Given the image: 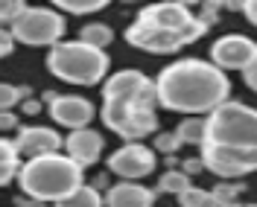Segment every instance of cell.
Here are the masks:
<instances>
[{"instance_id": "cell-1", "label": "cell", "mask_w": 257, "mask_h": 207, "mask_svg": "<svg viewBox=\"0 0 257 207\" xmlns=\"http://www.w3.org/2000/svg\"><path fill=\"white\" fill-rule=\"evenodd\" d=\"M205 172L237 181L257 172V108L228 99L205 117V140L199 146Z\"/></svg>"}, {"instance_id": "cell-2", "label": "cell", "mask_w": 257, "mask_h": 207, "mask_svg": "<svg viewBox=\"0 0 257 207\" xmlns=\"http://www.w3.org/2000/svg\"><path fill=\"white\" fill-rule=\"evenodd\" d=\"M155 94L164 111L208 117L231 99V79L205 59H176L155 76Z\"/></svg>"}, {"instance_id": "cell-3", "label": "cell", "mask_w": 257, "mask_h": 207, "mask_svg": "<svg viewBox=\"0 0 257 207\" xmlns=\"http://www.w3.org/2000/svg\"><path fill=\"white\" fill-rule=\"evenodd\" d=\"M155 79L141 70H117L102 85V123L126 143H144L158 134Z\"/></svg>"}, {"instance_id": "cell-4", "label": "cell", "mask_w": 257, "mask_h": 207, "mask_svg": "<svg viewBox=\"0 0 257 207\" xmlns=\"http://www.w3.org/2000/svg\"><path fill=\"white\" fill-rule=\"evenodd\" d=\"M205 32L208 24L193 6L167 0V3H149L132 18V24L126 27V41L128 47L152 56H170L184 50L187 44H196Z\"/></svg>"}, {"instance_id": "cell-5", "label": "cell", "mask_w": 257, "mask_h": 207, "mask_svg": "<svg viewBox=\"0 0 257 207\" xmlns=\"http://www.w3.org/2000/svg\"><path fill=\"white\" fill-rule=\"evenodd\" d=\"M15 181L21 187V195H30L44 204H59L62 198H67L73 190H79L85 184V175H82L79 163H73L67 155L50 152V155L21 160Z\"/></svg>"}, {"instance_id": "cell-6", "label": "cell", "mask_w": 257, "mask_h": 207, "mask_svg": "<svg viewBox=\"0 0 257 207\" xmlns=\"http://www.w3.org/2000/svg\"><path fill=\"white\" fill-rule=\"evenodd\" d=\"M108 53L85 41H59L47 50V70L67 85H96L108 73Z\"/></svg>"}, {"instance_id": "cell-7", "label": "cell", "mask_w": 257, "mask_h": 207, "mask_svg": "<svg viewBox=\"0 0 257 207\" xmlns=\"http://www.w3.org/2000/svg\"><path fill=\"white\" fill-rule=\"evenodd\" d=\"M64 30L67 21L56 6H24L9 24L15 44H27V47H56Z\"/></svg>"}, {"instance_id": "cell-8", "label": "cell", "mask_w": 257, "mask_h": 207, "mask_svg": "<svg viewBox=\"0 0 257 207\" xmlns=\"http://www.w3.org/2000/svg\"><path fill=\"white\" fill-rule=\"evenodd\" d=\"M155 149L146 143H123L108 155V172L123 181H141L155 172Z\"/></svg>"}, {"instance_id": "cell-9", "label": "cell", "mask_w": 257, "mask_h": 207, "mask_svg": "<svg viewBox=\"0 0 257 207\" xmlns=\"http://www.w3.org/2000/svg\"><path fill=\"white\" fill-rule=\"evenodd\" d=\"M257 44L242 35V32H228V35H219L213 44H210V64H216L219 70H245L248 62L254 59Z\"/></svg>"}, {"instance_id": "cell-10", "label": "cell", "mask_w": 257, "mask_h": 207, "mask_svg": "<svg viewBox=\"0 0 257 207\" xmlns=\"http://www.w3.org/2000/svg\"><path fill=\"white\" fill-rule=\"evenodd\" d=\"M94 102L85 99L79 94H56V99L50 102V117L59 126L79 131V128H91L94 123Z\"/></svg>"}, {"instance_id": "cell-11", "label": "cell", "mask_w": 257, "mask_h": 207, "mask_svg": "<svg viewBox=\"0 0 257 207\" xmlns=\"http://www.w3.org/2000/svg\"><path fill=\"white\" fill-rule=\"evenodd\" d=\"M12 146H15V152L21 160L24 158L30 160V158H38V155L59 152L64 146V137L50 126H24V128H18Z\"/></svg>"}, {"instance_id": "cell-12", "label": "cell", "mask_w": 257, "mask_h": 207, "mask_svg": "<svg viewBox=\"0 0 257 207\" xmlns=\"http://www.w3.org/2000/svg\"><path fill=\"white\" fill-rule=\"evenodd\" d=\"M102 149H105V137L96 128H79V131H70L64 137V155L73 163H79L82 169L94 166L102 155Z\"/></svg>"}, {"instance_id": "cell-13", "label": "cell", "mask_w": 257, "mask_h": 207, "mask_svg": "<svg viewBox=\"0 0 257 207\" xmlns=\"http://www.w3.org/2000/svg\"><path fill=\"white\" fill-rule=\"evenodd\" d=\"M105 207H152L155 204V190H149L138 181H120L105 190L102 195Z\"/></svg>"}, {"instance_id": "cell-14", "label": "cell", "mask_w": 257, "mask_h": 207, "mask_svg": "<svg viewBox=\"0 0 257 207\" xmlns=\"http://www.w3.org/2000/svg\"><path fill=\"white\" fill-rule=\"evenodd\" d=\"M18 169H21V158H18L12 140L0 137V187H6L9 181H15Z\"/></svg>"}, {"instance_id": "cell-15", "label": "cell", "mask_w": 257, "mask_h": 207, "mask_svg": "<svg viewBox=\"0 0 257 207\" xmlns=\"http://www.w3.org/2000/svg\"><path fill=\"white\" fill-rule=\"evenodd\" d=\"M79 41L91 44V47L105 50L114 41V30L108 27V24H102V21H91V24H85V27L79 30Z\"/></svg>"}, {"instance_id": "cell-16", "label": "cell", "mask_w": 257, "mask_h": 207, "mask_svg": "<svg viewBox=\"0 0 257 207\" xmlns=\"http://www.w3.org/2000/svg\"><path fill=\"white\" fill-rule=\"evenodd\" d=\"M242 192H245L242 181H219L210 190V198H213V207H240L237 198H240Z\"/></svg>"}, {"instance_id": "cell-17", "label": "cell", "mask_w": 257, "mask_h": 207, "mask_svg": "<svg viewBox=\"0 0 257 207\" xmlns=\"http://www.w3.org/2000/svg\"><path fill=\"white\" fill-rule=\"evenodd\" d=\"M53 207H105V204H102V195H99L96 187L82 184L79 190H73L67 198H62L59 204H53Z\"/></svg>"}, {"instance_id": "cell-18", "label": "cell", "mask_w": 257, "mask_h": 207, "mask_svg": "<svg viewBox=\"0 0 257 207\" xmlns=\"http://www.w3.org/2000/svg\"><path fill=\"white\" fill-rule=\"evenodd\" d=\"M193 187V178L184 175L181 169H167L164 175L158 178V187H155V192H170V195H181L184 190H190Z\"/></svg>"}, {"instance_id": "cell-19", "label": "cell", "mask_w": 257, "mask_h": 207, "mask_svg": "<svg viewBox=\"0 0 257 207\" xmlns=\"http://www.w3.org/2000/svg\"><path fill=\"white\" fill-rule=\"evenodd\" d=\"M178 140L187 146H202L205 140V117H184L176 128Z\"/></svg>"}, {"instance_id": "cell-20", "label": "cell", "mask_w": 257, "mask_h": 207, "mask_svg": "<svg viewBox=\"0 0 257 207\" xmlns=\"http://www.w3.org/2000/svg\"><path fill=\"white\" fill-rule=\"evenodd\" d=\"M30 85H12V82H0V111H12L30 96Z\"/></svg>"}, {"instance_id": "cell-21", "label": "cell", "mask_w": 257, "mask_h": 207, "mask_svg": "<svg viewBox=\"0 0 257 207\" xmlns=\"http://www.w3.org/2000/svg\"><path fill=\"white\" fill-rule=\"evenodd\" d=\"M108 3L105 0H56V9L59 12H70V15H94V12H102Z\"/></svg>"}, {"instance_id": "cell-22", "label": "cell", "mask_w": 257, "mask_h": 207, "mask_svg": "<svg viewBox=\"0 0 257 207\" xmlns=\"http://www.w3.org/2000/svg\"><path fill=\"white\" fill-rule=\"evenodd\" d=\"M178 207H213L210 190H199V187L193 184L190 190H184L178 195Z\"/></svg>"}, {"instance_id": "cell-23", "label": "cell", "mask_w": 257, "mask_h": 207, "mask_svg": "<svg viewBox=\"0 0 257 207\" xmlns=\"http://www.w3.org/2000/svg\"><path fill=\"white\" fill-rule=\"evenodd\" d=\"M181 146H184V143L178 140L176 131H158V134H155V149L164 152L167 158H176V152L181 149Z\"/></svg>"}, {"instance_id": "cell-24", "label": "cell", "mask_w": 257, "mask_h": 207, "mask_svg": "<svg viewBox=\"0 0 257 207\" xmlns=\"http://www.w3.org/2000/svg\"><path fill=\"white\" fill-rule=\"evenodd\" d=\"M27 3L24 0H0V27H6V24H12L15 15L24 9Z\"/></svg>"}, {"instance_id": "cell-25", "label": "cell", "mask_w": 257, "mask_h": 207, "mask_svg": "<svg viewBox=\"0 0 257 207\" xmlns=\"http://www.w3.org/2000/svg\"><path fill=\"white\" fill-rule=\"evenodd\" d=\"M12 50H15V38H12V32L6 30V27H0V59H6Z\"/></svg>"}, {"instance_id": "cell-26", "label": "cell", "mask_w": 257, "mask_h": 207, "mask_svg": "<svg viewBox=\"0 0 257 207\" xmlns=\"http://www.w3.org/2000/svg\"><path fill=\"white\" fill-rule=\"evenodd\" d=\"M242 79H245V85H248V88L257 94V53H254V59L248 62V67L242 70Z\"/></svg>"}, {"instance_id": "cell-27", "label": "cell", "mask_w": 257, "mask_h": 207, "mask_svg": "<svg viewBox=\"0 0 257 207\" xmlns=\"http://www.w3.org/2000/svg\"><path fill=\"white\" fill-rule=\"evenodd\" d=\"M18 128V114L15 111H0V134L15 131Z\"/></svg>"}, {"instance_id": "cell-28", "label": "cell", "mask_w": 257, "mask_h": 207, "mask_svg": "<svg viewBox=\"0 0 257 207\" xmlns=\"http://www.w3.org/2000/svg\"><path fill=\"white\" fill-rule=\"evenodd\" d=\"M242 15H245V21L251 24V27H257V0H245V3H240Z\"/></svg>"}, {"instance_id": "cell-29", "label": "cell", "mask_w": 257, "mask_h": 207, "mask_svg": "<svg viewBox=\"0 0 257 207\" xmlns=\"http://www.w3.org/2000/svg\"><path fill=\"white\" fill-rule=\"evenodd\" d=\"M202 169H205V166H202V160L199 158H187L184 160V163H181V172H184V175H196V172H202Z\"/></svg>"}, {"instance_id": "cell-30", "label": "cell", "mask_w": 257, "mask_h": 207, "mask_svg": "<svg viewBox=\"0 0 257 207\" xmlns=\"http://www.w3.org/2000/svg\"><path fill=\"white\" fill-rule=\"evenodd\" d=\"M21 111L27 114V117H35V114H41V102L32 99V96H27V99L21 102Z\"/></svg>"}, {"instance_id": "cell-31", "label": "cell", "mask_w": 257, "mask_h": 207, "mask_svg": "<svg viewBox=\"0 0 257 207\" xmlns=\"http://www.w3.org/2000/svg\"><path fill=\"white\" fill-rule=\"evenodd\" d=\"M12 204H15V207H50V204H44V201H35V198H30V195H18Z\"/></svg>"}, {"instance_id": "cell-32", "label": "cell", "mask_w": 257, "mask_h": 207, "mask_svg": "<svg viewBox=\"0 0 257 207\" xmlns=\"http://www.w3.org/2000/svg\"><path fill=\"white\" fill-rule=\"evenodd\" d=\"M240 207H257V204H240Z\"/></svg>"}]
</instances>
